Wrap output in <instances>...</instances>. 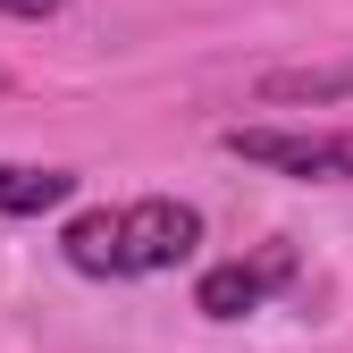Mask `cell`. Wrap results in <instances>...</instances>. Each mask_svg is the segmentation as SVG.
<instances>
[{
    "mask_svg": "<svg viewBox=\"0 0 353 353\" xmlns=\"http://www.w3.org/2000/svg\"><path fill=\"white\" fill-rule=\"evenodd\" d=\"M228 152L278 176H312V185H345L353 176V135H303V126H228Z\"/></svg>",
    "mask_w": 353,
    "mask_h": 353,
    "instance_id": "obj_1",
    "label": "cell"
},
{
    "mask_svg": "<svg viewBox=\"0 0 353 353\" xmlns=\"http://www.w3.org/2000/svg\"><path fill=\"white\" fill-rule=\"evenodd\" d=\"M194 244H202V210H194V202L152 194V202H135V210H118V278H160V270H176Z\"/></svg>",
    "mask_w": 353,
    "mask_h": 353,
    "instance_id": "obj_2",
    "label": "cell"
},
{
    "mask_svg": "<svg viewBox=\"0 0 353 353\" xmlns=\"http://www.w3.org/2000/svg\"><path fill=\"white\" fill-rule=\"evenodd\" d=\"M286 278H294V252L270 244V252H252V261H219V270L194 286V303H202L210 320H244V312H261L270 286H286Z\"/></svg>",
    "mask_w": 353,
    "mask_h": 353,
    "instance_id": "obj_3",
    "label": "cell"
},
{
    "mask_svg": "<svg viewBox=\"0 0 353 353\" xmlns=\"http://www.w3.org/2000/svg\"><path fill=\"white\" fill-rule=\"evenodd\" d=\"M345 93H353V59H328V68H278V76L252 84V101H270V110H294V101H345Z\"/></svg>",
    "mask_w": 353,
    "mask_h": 353,
    "instance_id": "obj_4",
    "label": "cell"
},
{
    "mask_svg": "<svg viewBox=\"0 0 353 353\" xmlns=\"http://www.w3.org/2000/svg\"><path fill=\"white\" fill-rule=\"evenodd\" d=\"M76 194L68 168H0V219H42Z\"/></svg>",
    "mask_w": 353,
    "mask_h": 353,
    "instance_id": "obj_5",
    "label": "cell"
},
{
    "mask_svg": "<svg viewBox=\"0 0 353 353\" xmlns=\"http://www.w3.org/2000/svg\"><path fill=\"white\" fill-rule=\"evenodd\" d=\"M68 261L84 278H118V210H84L68 228Z\"/></svg>",
    "mask_w": 353,
    "mask_h": 353,
    "instance_id": "obj_6",
    "label": "cell"
},
{
    "mask_svg": "<svg viewBox=\"0 0 353 353\" xmlns=\"http://www.w3.org/2000/svg\"><path fill=\"white\" fill-rule=\"evenodd\" d=\"M59 0H0V17H51Z\"/></svg>",
    "mask_w": 353,
    "mask_h": 353,
    "instance_id": "obj_7",
    "label": "cell"
}]
</instances>
